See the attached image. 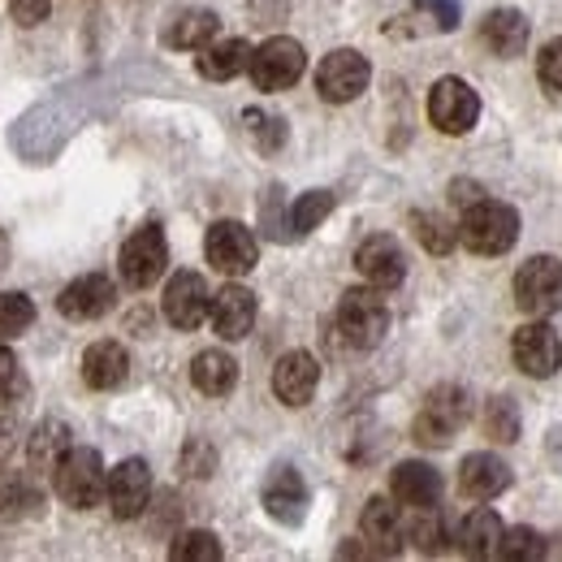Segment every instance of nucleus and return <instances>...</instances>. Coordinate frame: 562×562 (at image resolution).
Wrapping results in <instances>:
<instances>
[{
	"mask_svg": "<svg viewBox=\"0 0 562 562\" xmlns=\"http://www.w3.org/2000/svg\"><path fill=\"white\" fill-rule=\"evenodd\" d=\"M204 251H209L212 269L225 278H247L260 260V243L243 221H216L204 238Z\"/></svg>",
	"mask_w": 562,
	"mask_h": 562,
	"instance_id": "obj_9",
	"label": "nucleus"
},
{
	"mask_svg": "<svg viewBox=\"0 0 562 562\" xmlns=\"http://www.w3.org/2000/svg\"><path fill=\"white\" fill-rule=\"evenodd\" d=\"M510 355H515L519 372H524V376H537V381L554 376V372L562 368V342H559V334H554V329H550V325H546L541 316H532V325L515 329Z\"/></svg>",
	"mask_w": 562,
	"mask_h": 562,
	"instance_id": "obj_11",
	"label": "nucleus"
},
{
	"mask_svg": "<svg viewBox=\"0 0 562 562\" xmlns=\"http://www.w3.org/2000/svg\"><path fill=\"white\" fill-rule=\"evenodd\" d=\"M104 485H109V472H104L100 450H91V446H70L61 454V463L53 468V490L74 510L100 506L104 502Z\"/></svg>",
	"mask_w": 562,
	"mask_h": 562,
	"instance_id": "obj_3",
	"label": "nucleus"
},
{
	"mask_svg": "<svg viewBox=\"0 0 562 562\" xmlns=\"http://www.w3.org/2000/svg\"><path fill=\"white\" fill-rule=\"evenodd\" d=\"M247 131L256 135V143H260L265 151L281 147V139H285V122H281V117H269V113H260V109H247Z\"/></svg>",
	"mask_w": 562,
	"mask_h": 562,
	"instance_id": "obj_37",
	"label": "nucleus"
},
{
	"mask_svg": "<svg viewBox=\"0 0 562 562\" xmlns=\"http://www.w3.org/2000/svg\"><path fill=\"white\" fill-rule=\"evenodd\" d=\"M70 424L66 420H44L35 432H31V441H26V459H31V468L35 472H53L57 463H61V454L70 450Z\"/></svg>",
	"mask_w": 562,
	"mask_h": 562,
	"instance_id": "obj_28",
	"label": "nucleus"
},
{
	"mask_svg": "<svg viewBox=\"0 0 562 562\" xmlns=\"http://www.w3.org/2000/svg\"><path fill=\"white\" fill-rule=\"evenodd\" d=\"M515 307L524 316H554L562 307V260L554 256H532L515 273Z\"/></svg>",
	"mask_w": 562,
	"mask_h": 562,
	"instance_id": "obj_7",
	"label": "nucleus"
},
{
	"mask_svg": "<svg viewBox=\"0 0 562 562\" xmlns=\"http://www.w3.org/2000/svg\"><path fill=\"white\" fill-rule=\"evenodd\" d=\"M307 70V53H303V44L299 40H290V35H273V40H265L256 53H251V82H256V91H285V87H294L299 78Z\"/></svg>",
	"mask_w": 562,
	"mask_h": 562,
	"instance_id": "obj_6",
	"label": "nucleus"
},
{
	"mask_svg": "<svg viewBox=\"0 0 562 562\" xmlns=\"http://www.w3.org/2000/svg\"><path fill=\"white\" fill-rule=\"evenodd\" d=\"M191 385H195L200 394H209V398H225V394L238 385V363H234V355H225L221 347L200 351L191 359Z\"/></svg>",
	"mask_w": 562,
	"mask_h": 562,
	"instance_id": "obj_25",
	"label": "nucleus"
},
{
	"mask_svg": "<svg viewBox=\"0 0 562 562\" xmlns=\"http://www.w3.org/2000/svg\"><path fill=\"white\" fill-rule=\"evenodd\" d=\"M321 385V363L312 351H285L273 368V394L285 407H307Z\"/></svg>",
	"mask_w": 562,
	"mask_h": 562,
	"instance_id": "obj_17",
	"label": "nucleus"
},
{
	"mask_svg": "<svg viewBox=\"0 0 562 562\" xmlns=\"http://www.w3.org/2000/svg\"><path fill=\"white\" fill-rule=\"evenodd\" d=\"M265 510L278 524H303V515H307V485H303V476L294 468L281 463L278 472L269 476V485H265Z\"/></svg>",
	"mask_w": 562,
	"mask_h": 562,
	"instance_id": "obj_23",
	"label": "nucleus"
},
{
	"mask_svg": "<svg viewBox=\"0 0 562 562\" xmlns=\"http://www.w3.org/2000/svg\"><path fill=\"white\" fill-rule=\"evenodd\" d=\"M117 269H122V281H126L131 290L156 285V281L165 278V269H169V243H165V229H160V225H139V229L126 238Z\"/></svg>",
	"mask_w": 562,
	"mask_h": 562,
	"instance_id": "obj_8",
	"label": "nucleus"
},
{
	"mask_svg": "<svg viewBox=\"0 0 562 562\" xmlns=\"http://www.w3.org/2000/svg\"><path fill=\"white\" fill-rule=\"evenodd\" d=\"M113 303H117V285L104 278V273H82V278H74L70 285L61 290V299H57L61 316H70V321H100V316L113 312Z\"/></svg>",
	"mask_w": 562,
	"mask_h": 562,
	"instance_id": "obj_18",
	"label": "nucleus"
},
{
	"mask_svg": "<svg viewBox=\"0 0 562 562\" xmlns=\"http://www.w3.org/2000/svg\"><path fill=\"white\" fill-rule=\"evenodd\" d=\"M169 559L173 562H221L225 559V550H221L216 532H209V528H191V532H182V537L169 546Z\"/></svg>",
	"mask_w": 562,
	"mask_h": 562,
	"instance_id": "obj_31",
	"label": "nucleus"
},
{
	"mask_svg": "<svg viewBox=\"0 0 562 562\" xmlns=\"http://www.w3.org/2000/svg\"><path fill=\"white\" fill-rule=\"evenodd\" d=\"M48 9H53V0H13V18L22 26H40L48 18Z\"/></svg>",
	"mask_w": 562,
	"mask_h": 562,
	"instance_id": "obj_40",
	"label": "nucleus"
},
{
	"mask_svg": "<svg viewBox=\"0 0 562 562\" xmlns=\"http://www.w3.org/2000/svg\"><path fill=\"white\" fill-rule=\"evenodd\" d=\"M216 31H221V22H216L212 9H182V13L169 22L165 44H169V48H182V53H200V48H209L212 40H216Z\"/></svg>",
	"mask_w": 562,
	"mask_h": 562,
	"instance_id": "obj_27",
	"label": "nucleus"
},
{
	"mask_svg": "<svg viewBox=\"0 0 562 562\" xmlns=\"http://www.w3.org/2000/svg\"><path fill=\"white\" fill-rule=\"evenodd\" d=\"M428 122H432L441 135H468V131L481 122V95H476L463 78L446 74V78H437L432 91H428Z\"/></svg>",
	"mask_w": 562,
	"mask_h": 562,
	"instance_id": "obj_5",
	"label": "nucleus"
},
{
	"mask_svg": "<svg viewBox=\"0 0 562 562\" xmlns=\"http://www.w3.org/2000/svg\"><path fill=\"white\" fill-rule=\"evenodd\" d=\"M35 325V303L18 290H0V342L26 334Z\"/></svg>",
	"mask_w": 562,
	"mask_h": 562,
	"instance_id": "obj_32",
	"label": "nucleus"
},
{
	"mask_svg": "<svg viewBox=\"0 0 562 562\" xmlns=\"http://www.w3.org/2000/svg\"><path fill=\"white\" fill-rule=\"evenodd\" d=\"M412 225H416V238L424 243V251H432V256H446L459 243V225H450L441 212H416Z\"/></svg>",
	"mask_w": 562,
	"mask_h": 562,
	"instance_id": "obj_30",
	"label": "nucleus"
},
{
	"mask_svg": "<svg viewBox=\"0 0 562 562\" xmlns=\"http://www.w3.org/2000/svg\"><path fill=\"white\" fill-rule=\"evenodd\" d=\"M251 44L247 40H212L209 48H200V74L212 82H229L238 74H247L251 66Z\"/></svg>",
	"mask_w": 562,
	"mask_h": 562,
	"instance_id": "obj_26",
	"label": "nucleus"
},
{
	"mask_svg": "<svg viewBox=\"0 0 562 562\" xmlns=\"http://www.w3.org/2000/svg\"><path fill=\"white\" fill-rule=\"evenodd\" d=\"M31 506H40L35 485H31L22 472L0 468V515H26Z\"/></svg>",
	"mask_w": 562,
	"mask_h": 562,
	"instance_id": "obj_34",
	"label": "nucleus"
},
{
	"mask_svg": "<svg viewBox=\"0 0 562 562\" xmlns=\"http://www.w3.org/2000/svg\"><path fill=\"white\" fill-rule=\"evenodd\" d=\"M334 334L347 351H372L390 334V307L376 285H355L334 312Z\"/></svg>",
	"mask_w": 562,
	"mask_h": 562,
	"instance_id": "obj_1",
	"label": "nucleus"
},
{
	"mask_svg": "<svg viewBox=\"0 0 562 562\" xmlns=\"http://www.w3.org/2000/svg\"><path fill=\"white\" fill-rule=\"evenodd\" d=\"M502 537H506V524L493 515L490 506H476L463 524H459V532H454V541H459V550L468 554V559H502Z\"/></svg>",
	"mask_w": 562,
	"mask_h": 562,
	"instance_id": "obj_21",
	"label": "nucleus"
},
{
	"mask_svg": "<svg viewBox=\"0 0 562 562\" xmlns=\"http://www.w3.org/2000/svg\"><path fill=\"white\" fill-rule=\"evenodd\" d=\"M472 420V394L463 385H437L428 398H424L420 416L412 424V437L420 446H450L459 437V428Z\"/></svg>",
	"mask_w": 562,
	"mask_h": 562,
	"instance_id": "obj_4",
	"label": "nucleus"
},
{
	"mask_svg": "<svg viewBox=\"0 0 562 562\" xmlns=\"http://www.w3.org/2000/svg\"><path fill=\"white\" fill-rule=\"evenodd\" d=\"M368 82H372V66H368V57L355 53V48H334V53L316 66V91H321V100H329V104H351V100H359V95L368 91Z\"/></svg>",
	"mask_w": 562,
	"mask_h": 562,
	"instance_id": "obj_10",
	"label": "nucleus"
},
{
	"mask_svg": "<svg viewBox=\"0 0 562 562\" xmlns=\"http://www.w3.org/2000/svg\"><path fill=\"white\" fill-rule=\"evenodd\" d=\"M519 238V212L502 200H476L459 216V243L472 256H506Z\"/></svg>",
	"mask_w": 562,
	"mask_h": 562,
	"instance_id": "obj_2",
	"label": "nucleus"
},
{
	"mask_svg": "<svg viewBox=\"0 0 562 562\" xmlns=\"http://www.w3.org/2000/svg\"><path fill=\"white\" fill-rule=\"evenodd\" d=\"M209 281L200 278V273H173L169 285H165V321L173 325V329H200L204 321H209Z\"/></svg>",
	"mask_w": 562,
	"mask_h": 562,
	"instance_id": "obj_13",
	"label": "nucleus"
},
{
	"mask_svg": "<svg viewBox=\"0 0 562 562\" xmlns=\"http://www.w3.org/2000/svg\"><path fill=\"white\" fill-rule=\"evenodd\" d=\"M459 490H463V497H472V502H493L497 493L510 490V468H506V459H497L490 450L468 454L463 468H459Z\"/></svg>",
	"mask_w": 562,
	"mask_h": 562,
	"instance_id": "obj_19",
	"label": "nucleus"
},
{
	"mask_svg": "<svg viewBox=\"0 0 562 562\" xmlns=\"http://www.w3.org/2000/svg\"><path fill=\"white\" fill-rule=\"evenodd\" d=\"M209 321L212 329H216V338H225V342L247 338L251 325H256V294L247 285H238V281L221 285L209 303Z\"/></svg>",
	"mask_w": 562,
	"mask_h": 562,
	"instance_id": "obj_16",
	"label": "nucleus"
},
{
	"mask_svg": "<svg viewBox=\"0 0 562 562\" xmlns=\"http://www.w3.org/2000/svg\"><path fill=\"white\" fill-rule=\"evenodd\" d=\"M546 554H550V546L537 528H528V524L506 528V537H502V559L506 562H541Z\"/></svg>",
	"mask_w": 562,
	"mask_h": 562,
	"instance_id": "obj_33",
	"label": "nucleus"
},
{
	"mask_svg": "<svg viewBox=\"0 0 562 562\" xmlns=\"http://www.w3.org/2000/svg\"><path fill=\"white\" fill-rule=\"evenodd\" d=\"M537 78H541L546 91H559L562 95V35L541 48V57H537Z\"/></svg>",
	"mask_w": 562,
	"mask_h": 562,
	"instance_id": "obj_38",
	"label": "nucleus"
},
{
	"mask_svg": "<svg viewBox=\"0 0 562 562\" xmlns=\"http://www.w3.org/2000/svg\"><path fill=\"white\" fill-rule=\"evenodd\" d=\"M481 44L490 48L493 57H519L528 48V18L519 9H493L490 18L481 22Z\"/></svg>",
	"mask_w": 562,
	"mask_h": 562,
	"instance_id": "obj_24",
	"label": "nucleus"
},
{
	"mask_svg": "<svg viewBox=\"0 0 562 562\" xmlns=\"http://www.w3.org/2000/svg\"><path fill=\"white\" fill-rule=\"evenodd\" d=\"M485 432H490L493 441H502V446L519 441V407L510 398H490V407H485Z\"/></svg>",
	"mask_w": 562,
	"mask_h": 562,
	"instance_id": "obj_36",
	"label": "nucleus"
},
{
	"mask_svg": "<svg viewBox=\"0 0 562 562\" xmlns=\"http://www.w3.org/2000/svg\"><path fill=\"white\" fill-rule=\"evenodd\" d=\"M131 376V355L122 342H91L82 351V385L87 390H117Z\"/></svg>",
	"mask_w": 562,
	"mask_h": 562,
	"instance_id": "obj_20",
	"label": "nucleus"
},
{
	"mask_svg": "<svg viewBox=\"0 0 562 562\" xmlns=\"http://www.w3.org/2000/svg\"><path fill=\"white\" fill-rule=\"evenodd\" d=\"M22 363L13 359V351L0 342V398H13V394H22Z\"/></svg>",
	"mask_w": 562,
	"mask_h": 562,
	"instance_id": "obj_39",
	"label": "nucleus"
},
{
	"mask_svg": "<svg viewBox=\"0 0 562 562\" xmlns=\"http://www.w3.org/2000/svg\"><path fill=\"white\" fill-rule=\"evenodd\" d=\"M104 502L117 519H139L151 502V472L143 459H126L109 472V485H104Z\"/></svg>",
	"mask_w": 562,
	"mask_h": 562,
	"instance_id": "obj_14",
	"label": "nucleus"
},
{
	"mask_svg": "<svg viewBox=\"0 0 562 562\" xmlns=\"http://www.w3.org/2000/svg\"><path fill=\"white\" fill-rule=\"evenodd\" d=\"M359 532L368 541V550L376 559H394L407 541V524H403V506H394L390 497H372L359 515Z\"/></svg>",
	"mask_w": 562,
	"mask_h": 562,
	"instance_id": "obj_15",
	"label": "nucleus"
},
{
	"mask_svg": "<svg viewBox=\"0 0 562 562\" xmlns=\"http://www.w3.org/2000/svg\"><path fill=\"white\" fill-rule=\"evenodd\" d=\"M390 493L398 506H412V510H424V506H437L441 502V476L428 468V463H398L394 476H390Z\"/></svg>",
	"mask_w": 562,
	"mask_h": 562,
	"instance_id": "obj_22",
	"label": "nucleus"
},
{
	"mask_svg": "<svg viewBox=\"0 0 562 562\" xmlns=\"http://www.w3.org/2000/svg\"><path fill=\"white\" fill-rule=\"evenodd\" d=\"M407 537H412V546H416L420 554H441V550H446V541H450L446 519H441V510H437V506L416 510V519L407 524Z\"/></svg>",
	"mask_w": 562,
	"mask_h": 562,
	"instance_id": "obj_29",
	"label": "nucleus"
},
{
	"mask_svg": "<svg viewBox=\"0 0 562 562\" xmlns=\"http://www.w3.org/2000/svg\"><path fill=\"white\" fill-rule=\"evenodd\" d=\"M329 212H334V195H329V191H307V195L290 209V229H294V234H312Z\"/></svg>",
	"mask_w": 562,
	"mask_h": 562,
	"instance_id": "obj_35",
	"label": "nucleus"
},
{
	"mask_svg": "<svg viewBox=\"0 0 562 562\" xmlns=\"http://www.w3.org/2000/svg\"><path fill=\"white\" fill-rule=\"evenodd\" d=\"M355 269H359V278L368 281V285L394 290V285H403V278H407V256H403V247H398L394 234H372V238L359 243Z\"/></svg>",
	"mask_w": 562,
	"mask_h": 562,
	"instance_id": "obj_12",
	"label": "nucleus"
}]
</instances>
